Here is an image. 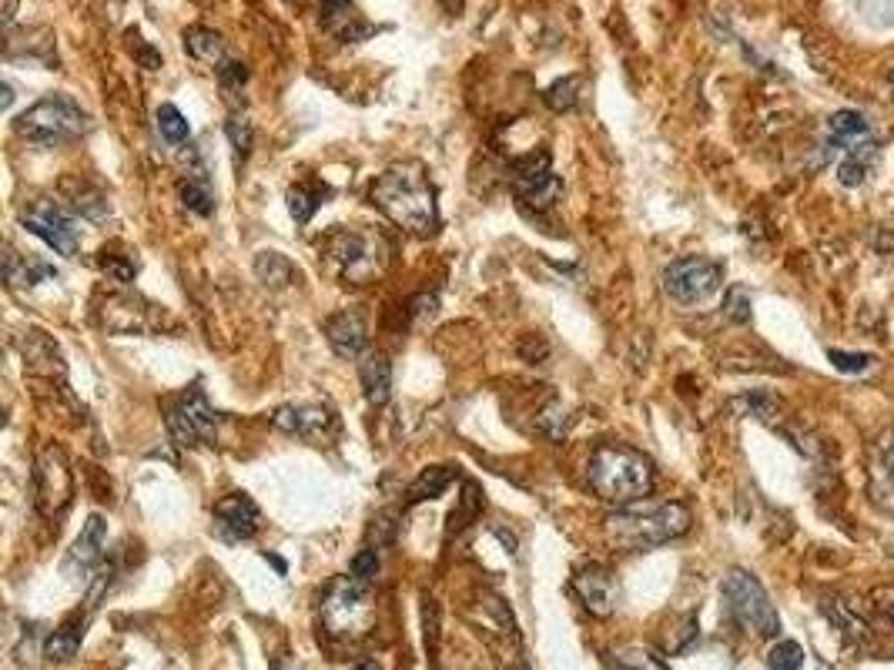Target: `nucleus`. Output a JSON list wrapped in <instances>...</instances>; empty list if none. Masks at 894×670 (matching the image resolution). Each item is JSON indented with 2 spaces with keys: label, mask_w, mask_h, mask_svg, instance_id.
<instances>
[{
  "label": "nucleus",
  "mask_w": 894,
  "mask_h": 670,
  "mask_svg": "<svg viewBox=\"0 0 894 670\" xmlns=\"http://www.w3.org/2000/svg\"><path fill=\"white\" fill-rule=\"evenodd\" d=\"M369 201L402 232L429 238L439 228L436 188L419 161H399L372 181Z\"/></svg>",
  "instance_id": "nucleus-1"
},
{
  "label": "nucleus",
  "mask_w": 894,
  "mask_h": 670,
  "mask_svg": "<svg viewBox=\"0 0 894 670\" xmlns=\"http://www.w3.org/2000/svg\"><path fill=\"white\" fill-rule=\"evenodd\" d=\"M586 486L603 503H637L653 490V463L627 443H600L586 459Z\"/></svg>",
  "instance_id": "nucleus-2"
},
{
  "label": "nucleus",
  "mask_w": 894,
  "mask_h": 670,
  "mask_svg": "<svg viewBox=\"0 0 894 670\" xmlns=\"http://www.w3.org/2000/svg\"><path fill=\"white\" fill-rule=\"evenodd\" d=\"M690 523L694 520L684 503H633L607 516V540L620 550L640 553L684 536Z\"/></svg>",
  "instance_id": "nucleus-3"
},
{
  "label": "nucleus",
  "mask_w": 894,
  "mask_h": 670,
  "mask_svg": "<svg viewBox=\"0 0 894 670\" xmlns=\"http://www.w3.org/2000/svg\"><path fill=\"white\" fill-rule=\"evenodd\" d=\"M325 262L342 285H369L386 272L389 245L376 232H355V228H335L325 238Z\"/></svg>",
  "instance_id": "nucleus-4"
},
{
  "label": "nucleus",
  "mask_w": 894,
  "mask_h": 670,
  "mask_svg": "<svg viewBox=\"0 0 894 670\" xmlns=\"http://www.w3.org/2000/svg\"><path fill=\"white\" fill-rule=\"evenodd\" d=\"M14 131L21 138L34 141V145L54 148L81 138L88 131V114L81 111L78 101L67 98V94H47V98H41L34 108H27L14 121Z\"/></svg>",
  "instance_id": "nucleus-5"
},
{
  "label": "nucleus",
  "mask_w": 894,
  "mask_h": 670,
  "mask_svg": "<svg viewBox=\"0 0 894 670\" xmlns=\"http://www.w3.org/2000/svg\"><path fill=\"white\" fill-rule=\"evenodd\" d=\"M720 590H724L730 617H734L747 634H757V637L781 634V617H777L771 597H767V590L761 587V580H757L754 573L730 570Z\"/></svg>",
  "instance_id": "nucleus-6"
},
{
  "label": "nucleus",
  "mask_w": 894,
  "mask_h": 670,
  "mask_svg": "<svg viewBox=\"0 0 894 670\" xmlns=\"http://www.w3.org/2000/svg\"><path fill=\"white\" fill-rule=\"evenodd\" d=\"M165 423L175 446L195 449V446H211L218 439V413L211 409L201 382H195L181 396L165 402Z\"/></svg>",
  "instance_id": "nucleus-7"
},
{
  "label": "nucleus",
  "mask_w": 894,
  "mask_h": 670,
  "mask_svg": "<svg viewBox=\"0 0 894 670\" xmlns=\"http://www.w3.org/2000/svg\"><path fill=\"white\" fill-rule=\"evenodd\" d=\"M724 282V265L704 255H684L674 258L663 268V292L677 305H700L720 289Z\"/></svg>",
  "instance_id": "nucleus-8"
},
{
  "label": "nucleus",
  "mask_w": 894,
  "mask_h": 670,
  "mask_svg": "<svg viewBox=\"0 0 894 670\" xmlns=\"http://www.w3.org/2000/svg\"><path fill=\"white\" fill-rule=\"evenodd\" d=\"M322 620L329 634H362V627L369 624V587H365V580H335L322 600Z\"/></svg>",
  "instance_id": "nucleus-9"
},
{
  "label": "nucleus",
  "mask_w": 894,
  "mask_h": 670,
  "mask_svg": "<svg viewBox=\"0 0 894 670\" xmlns=\"http://www.w3.org/2000/svg\"><path fill=\"white\" fill-rule=\"evenodd\" d=\"M21 225L41 238L47 248H54L57 255H74L81 245V228L74 222V215L51 198L31 201L21 212Z\"/></svg>",
  "instance_id": "nucleus-10"
},
{
  "label": "nucleus",
  "mask_w": 894,
  "mask_h": 670,
  "mask_svg": "<svg viewBox=\"0 0 894 670\" xmlns=\"http://www.w3.org/2000/svg\"><path fill=\"white\" fill-rule=\"evenodd\" d=\"M258 506L252 496L228 493L215 503V536L225 543H245L258 533Z\"/></svg>",
  "instance_id": "nucleus-11"
},
{
  "label": "nucleus",
  "mask_w": 894,
  "mask_h": 670,
  "mask_svg": "<svg viewBox=\"0 0 894 670\" xmlns=\"http://www.w3.org/2000/svg\"><path fill=\"white\" fill-rule=\"evenodd\" d=\"M573 590H576V597L583 600V607L596 617H610L613 610H617L620 587L603 563H586V567L576 570Z\"/></svg>",
  "instance_id": "nucleus-12"
},
{
  "label": "nucleus",
  "mask_w": 894,
  "mask_h": 670,
  "mask_svg": "<svg viewBox=\"0 0 894 670\" xmlns=\"http://www.w3.org/2000/svg\"><path fill=\"white\" fill-rule=\"evenodd\" d=\"M868 493L881 510L894 513V426L868 449Z\"/></svg>",
  "instance_id": "nucleus-13"
},
{
  "label": "nucleus",
  "mask_w": 894,
  "mask_h": 670,
  "mask_svg": "<svg viewBox=\"0 0 894 670\" xmlns=\"http://www.w3.org/2000/svg\"><path fill=\"white\" fill-rule=\"evenodd\" d=\"M272 423H275V429H282V433H292L302 439H319L325 433H332V429L339 426V419H335L329 406H319V402H298V406L275 409Z\"/></svg>",
  "instance_id": "nucleus-14"
},
{
  "label": "nucleus",
  "mask_w": 894,
  "mask_h": 670,
  "mask_svg": "<svg viewBox=\"0 0 894 670\" xmlns=\"http://www.w3.org/2000/svg\"><path fill=\"white\" fill-rule=\"evenodd\" d=\"M322 329H325V339H329V346L335 349V356L355 359L365 349V319L355 309H345V312L329 315Z\"/></svg>",
  "instance_id": "nucleus-15"
},
{
  "label": "nucleus",
  "mask_w": 894,
  "mask_h": 670,
  "mask_svg": "<svg viewBox=\"0 0 894 670\" xmlns=\"http://www.w3.org/2000/svg\"><path fill=\"white\" fill-rule=\"evenodd\" d=\"M104 540H108V523H104L101 513H91L88 523L81 526L78 540H74L71 553H67L64 560V570H81L88 573L94 563L101 560V550H104Z\"/></svg>",
  "instance_id": "nucleus-16"
},
{
  "label": "nucleus",
  "mask_w": 894,
  "mask_h": 670,
  "mask_svg": "<svg viewBox=\"0 0 894 670\" xmlns=\"http://www.w3.org/2000/svg\"><path fill=\"white\" fill-rule=\"evenodd\" d=\"M359 379H362L365 399H369L372 406H386L389 396H392V366H389V359L382 356V352H369V356H362Z\"/></svg>",
  "instance_id": "nucleus-17"
},
{
  "label": "nucleus",
  "mask_w": 894,
  "mask_h": 670,
  "mask_svg": "<svg viewBox=\"0 0 894 670\" xmlns=\"http://www.w3.org/2000/svg\"><path fill=\"white\" fill-rule=\"evenodd\" d=\"M84 627H88V617H81V614H74L71 620H64V624L57 627L51 637H47L44 654L51 657V660H71L81 650Z\"/></svg>",
  "instance_id": "nucleus-18"
},
{
  "label": "nucleus",
  "mask_w": 894,
  "mask_h": 670,
  "mask_svg": "<svg viewBox=\"0 0 894 670\" xmlns=\"http://www.w3.org/2000/svg\"><path fill=\"white\" fill-rule=\"evenodd\" d=\"M329 195H332L329 185H319V181H315V185H292L288 188V195H285L288 198V212H292V218L298 225H309L312 215L325 205V198Z\"/></svg>",
  "instance_id": "nucleus-19"
},
{
  "label": "nucleus",
  "mask_w": 894,
  "mask_h": 670,
  "mask_svg": "<svg viewBox=\"0 0 894 670\" xmlns=\"http://www.w3.org/2000/svg\"><path fill=\"white\" fill-rule=\"evenodd\" d=\"M57 268L47 262H37V258H17L14 248H7V282L11 285H37V282H54Z\"/></svg>",
  "instance_id": "nucleus-20"
},
{
  "label": "nucleus",
  "mask_w": 894,
  "mask_h": 670,
  "mask_svg": "<svg viewBox=\"0 0 894 670\" xmlns=\"http://www.w3.org/2000/svg\"><path fill=\"white\" fill-rule=\"evenodd\" d=\"M185 51L195 57V61H205V64L225 61V44H221V37L211 31V27H188Z\"/></svg>",
  "instance_id": "nucleus-21"
},
{
  "label": "nucleus",
  "mask_w": 894,
  "mask_h": 670,
  "mask_svg": "<svg viewBox=\"0 0 894 670\" xmlns=\"http://www.w3.org/2000/svg\"><path fill=\"white\" fill-rule=\"evenodd\" d=\"M178 195H181V205L188 208V212H195L201 218H208L211 212H215V191H211L208 178L201 175H188L185 181L178 185Z\"/></svg>",
  "instance_id": "nucleus-22"
},
{
  "label": "nucleus",
  "mask_w": 894,
  "mask_h": 670,
  "mask_svg": "<svg viewBox=\"0 0 894 670\" xmlns=\"http://www.w3.org/2000/svg\"><path fill=\"white\" fill-rule=\"evenodd\" d=\"M255 275H258V282L268 285V289H285V285L295 279V265L288 262L282 252H258Z\"/></svg>",
  "instance_id": "nucleus-23"
},
{
  "label": "nucleus",
  "mask_w": 894,
  "mask_h": 670,
  "mask_svg": "<svg viewBox=\"0 0 894 670\" xmlns=\"http://www.w3.org/2000/svg\"><path fill=\"white\" fill-rule=\"evenodd\" d=\"M730 409H734L737 416H751V419H761V423H771V419H777V413H781V399L771 396V392H744V396H737L730 402Z\"/></svg>",
  "instance_id": "nucleus-24"
},
{
  "label": "nucleus",
  "mask_w": 894,
  "mask_h": 670,
  "mask_svg": "<svg viewBox=\"0 0 894 670\" xmlns=\"http://www.w3.org/2000/svg\"><path fill=\"white\" fill-rule=\"evenodd\" d=\"M453 483V469L446 466H432L422 469L416 476V483L409 486V503H422V500H436V496L446 493V486Z\"/></svg>",
  "instance_id": "nucleus-25"
},
{
  "label": "nucleus",
  "mask_w": 894,
  "mask_h": 670,
  "mask_svg": "<svg viewBox=\"0 0 894 670\" xmlns=\"http://www.w3.org/2000/svg\"><path fill=\"white\" fill-rule=\"evenodd\" d=\"M821 610H824V614H828L831 624L838 627L841 634L848 637V640H864V637H868V624H864V620H861L858 614H851V610H848V603H844V600L824 597Z\"/></svg>",
  "instance_id": "nucleus-26"
},
{
  "label": "nucleus",
  "mask_w": 894,
  "mask_h": 670,
  "mask_svg": "<svg viewBox=\"0 0 894 670\" xmlns=\"http://www.w3.org/2000/svg\"><path fill=\"white\" fill-rule=\"evenodd\" d=\"M225 134H228V141H232V148H235V165L242 168L245 161H248V155H252V145H255V128H252V121H248V114H232V118L225 121Z\"/></svg>",
  "instance_id": "nucleus-27"
},
{
  "label": "nucleus",
  "mask_w": 894,
  "mask_h": 670,
  "mask_svg": "<svg viewBox=\"0 0 894 670\" xmlns=\"http://www.w3.org/2000/svg\"><path fill=\"white\" fill-rule=\"evenodd\" d=\"M155 124H158V134L168 141V145H181V141H188V118L181 114L175 104H161L158 114H155Z\"/></svg>",
  "instance_id": "nucleus-28"
},
{
  "label": "nucleus",
  "mask_w": 894,
  "mask_h": 670,
  "mask_svg": "<svg viewBox=\"0 0 894 670\" xmlns=\"http://www.w3.org/2000/svg\"><path fill=\"white\" fill-rule=\"evenodd\" d=\"M767 667L771 670H801L804 667V647L797 640H777L767 654Z\"/></svg>",
  "instance_id": "nucleus-29"
},
{
  "label": "nucleus",
  "mask_w": 894,
  "mask_h": 670,
  "mask_svg": "<svg viewBox=\"0 0 894 670\" xmlns=\"http://www.w3.org/2000/svg\"><path fill=\"white\" fill-rule=\"evenodd\" d=\"M101 268L108 272V279L121 282V285L134 282V275H138V262H134L131 255H111L108 248L101 252Z\"/></svg>",
  "instance_id": "nucleus-30"
},
{
  "label": "nucleus",
  "mask_w": 894,
  "mask_h": 670,
  "mask_svg": "<svg viewBox=\"0 0 894 670\" xmlns=\"http://www.w3.org/2000/svg\"><path fill=\"white\" fill-rule=\"evenodd\" d=\"M617 670H670V667L657 654H650V650L630 647L617 654Z\"/></svg>",
  "instance_id": "nucleus-31"
},
{
  "label": "nucleus",
  "mask_w": 894,
  "mask_h": 670,
  "mask_svg": "<svg viewBox=\"0 0 894 670\" xmlns=\"http://www.w3.org/2000/svg\"><path fill=\"white\" fill-rule=\"evenodd\" d=\"M724 315L737 325L751 322V292H747L744 285H730V292L724 299Z\"/></svg>",
  "instance_id": "nucleus-32"
},
{
  "label": "nucleus",
  "mask_w": 894,
  "mask_h": 670,
  "mask_svg": "<svg viewBox=\"0 0 894 670\" xmlns=\"http://www.w3.org/2000/svg\"><path fill=\"white\" fill-rule=\"evenodd\" d=\"M245 81H248V67L242 61H221L218 64V84H221V91H225L228 98H235V94L245 88Z\"/></svg>",
  "instance_id": "nucleus-33"
},
{
  "label": "nucleus",
  "mask_w": 894,
  "mask_h": 670,
  "mask_svg": "<svg viewBox=\"0 0 894 670\" xmlns=\"http://www.w3.org/2000/svg\"><path fill=\"white\" fill-rule=\"evenodd\" d=\"M580 78H563V81H556L550 91H546V104H550L553 111H570L573 104H576V98H580Z\"/></svg>",
  "instance_id": "nucleus-34"
},
{
  "label": "nucleus",
  "mask_w": 894,
  "mask_h": 670,
  "mask_svg": "<svg viewBox=\"0 0 894 670\" xmlns=\"http://www.w3.org/2000/svg\"><path fill=\"white\" fill-rule=\"evenodd\" d=\"M831 366L838 372H848V376H858V372H868L874 356H864V352H844V349H831L828 352Z\"/></svg>",
  "instance_id": "nucleus-35"
},
{
  "label": "nucleus",
  "mask_w": 894,
  "mask_h": 670,
  "mask_svg": "<svg viewBox=\"0 0 894 670\" xmlns=\"http://www.w3.org/2000/svg\"><path fill=\"white\" fill-rule=\"evenodd\" d=\"M376 570H379V553L372 550V547H365V550H359L352 557V563H349V573L355 580H365L369 583L372 577H376Z\"/></svg>",
  "instance_id": "nucleus-36"
},
{
  "label": "nucleus",
  "mask_w": 894,
  "mask_h": 670,
  "mask_svg": "<svg viewBox=\"0 0 894 670\" xmlns=\"http://www.w3.org/2000/svg\"><path fill=\"white\" fill-rule=\"evenodd\" d=\"M128 41H131V51L138 54V61L148 67V71H155V67H161V54L155 51V47H148L141 41L138 31H128Z\"/></svg>",
  "instance_id": "nucleus-37"
},
{
  "label": "nucleus",
  "mask_w": 894,
  "mask_h": 670,
  "mask_svg": "<svg viewBox=\"0 0 894 670\" xmlns=\"http://www.w3.org/2000/svg\"><path fill=\"white\" fill-rule=\"evenodd\" d=\"M352 0H322V14L325 17H345Z\"/></svg>",
  "instance_id": "nucleus-38"
},
{
  "label": "nucleus",
  "mask_w": 894,
  "mask_h": 670,
  "mask_svg": "<svg viewBox=\"0 0 894 670\" xmlns=\"http://www.w3.org/2000/svg\"><path fill=\"white\" fill-rule=\"evenodd\" d=\"M878 600H884V603H881V610L894 620V587H891V590H878Z\"/></svg>",
  "instance_id": "nucleus-39"
},
{
  "label": "nucleus",
  "mask_w": 894,
  "mask_h": 670,
  "mask_svg": "<svg viewBox=\"0 0 894 670\" xmlns=\"http://www.w3.org/2000/svg\"><path fill=\"white\" fill-rule=\"evenodd\" d=\"M352 670H382L379 660H362V664H355Z\"/></svg>",
  "instance_id": "nucleus-40"
},
{
  "label": "nucleus",
  "mask_w": 894,
  "mask_h": 670,
  "mask_svg": "<svg viewBox=\"0 0 894 670\" xmlns=\"http://www.w3.org/2000/svg\"><path fill=\"white\" fill-rule=\"evenodd\" d=\"M11 101H14V94H11V84H4V108H11Z\"/></svg>",
  "instance_id": "nucleus-41"
},
{
  "label": "nucleus",
  "mask_w": 894,
  "mask_h": 670,
  "mask_svg": "<svg viewBox=\"0 0 894 670\" xmlns=\"http://www.w3.org/2000/svg\"><path fill=\"white\" fill-rule=\"evenodd\" d=\"M275 670H298L295 664H275Z\"/></svg>",
  "instance_id": "nucleus-42"
},
{
  "label": "nucleus",
  "mask_w": 894,
  "mask_h": 670,
  "mask_svg": "<svg viewBox=\"0 0 894 670\" xmlns=\"http://www.w3.org/2000/svg\"><path fill=\"white\" fill-rule=\"evenodd\" d=\"M891 88H894V74H891Z\"/></svg>",
  "instance_id": "nucleus-43"
}]
</instances>
